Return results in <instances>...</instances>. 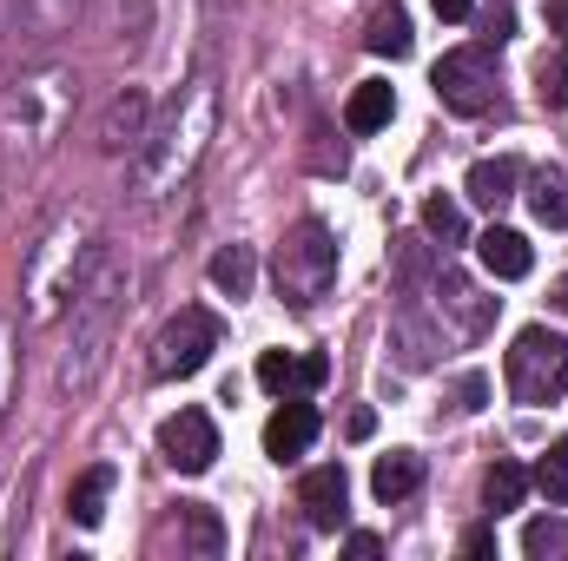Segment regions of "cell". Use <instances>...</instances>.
<instances>
[{
	"label": "cell",
	"instance_id": "cell-1",
	"mask_svg": "<svg viewBox=\"0 0 568 561\" xmlns=\"http://www.w3.org/2000/svg\"><path fill=\"white\" fill-rule=\"evenodd\" d=\"M219 133V80L192 73L159 120H145L140 145H133V198L140 205H165L172 192H185V178L199 172L205 145Z\"/></svg>",
	"mask_w": 568,
	"mask_h": 561
},
{
	"label": "cell",
	"instance_id": "cell-2",
	"mask_svg": "<svg viewBox=\"0 0 568 561\" xmlns=\"http://www.w3.org/2000/svg\"><path fill=\"white\" fill-rule=\"evenodd\" d=\"M120 317H126V258H120V245H106L67 304V350H60V390L67 397L100 384L113 337H120Z\"/></svg>",
	"mask_w": 568,
	"mask_h": 561
},
{
	"label": "cell",
	"instance_id": "cell-3",
	"mask_svg": "<svg viewBox=\"0 0 568 561\" xmlns=\"http://www.w3.org/2000/svg\"><path fill=\"white\" fill-rule=\"evenodd\" d=\"M106 252V238H100V225H93V212H60L40 238H33V252H27V272H20V310H27V324L33 330H47L53 317H67V304H73V290L80 278L93 272V258Z\"/></svg>",
	"mask_w": 568,
	"mask_h": 561
},
{
	"label": "cell",
	"instance_id": "cell-4",
	"mask_svg": "<svg viewBox=\"0 0 568 561\" xmlns=\"http://www.w3.org/2000/svg\"><path fill=\"white\" fill-rule=\"evenodd\" d=\"M73 100H80V80H73L67 67H33V73H20V80L0 93V145L20 152V159H40L47 145L67 133Z\"/></svg>",
	"mask_w": 568,
	"mask_h": 561
},
{
	"label": "cell",
	"instance_id": "cell-5",
	"mask_svg": "<svg viewBox=\"0 0 568 561\" xmlns=\"http://www.w3.org/2000/svg\"><path fill=\"white\" fill-rule=\"evenodd\" d=\"M272 278H278V297L291 310H317L331 297V284H337V238H331V225H317V218L291 225L278 238Z\"/></svg>",
	"mask_w": 568,
	"mask_h": 561
},
{
	"label": "cell",
	"instance_id": "cell-6",
	"mask_svg": "<svg viewBox=\"0 0 568 561\" xmlns=\"http://www.w3.org/2000/svg\"><path fill=\"white\" fill-rule=\"evenodd\" d=\"M503 377H509V397L516 404H529V410H542V404H556L568 390V337L556 330H523L516 344H509V364H503Z\"/></svg>",
	"mask_w": 568,
	"mask_h": 561
},
{
	"label": "cell",
	"instance_id": "cell-7",
	"mask_svg": "<svg viewBox=\"0 0 568 561\" xmlns=\"http://www.w3.org/2000/svg\"><path fill=\"white\" fill-rule=\"evenodd\" d=\"M424 304H429V317L443 324V344H476L496 324V297L469 272H456V265H436V278L424 284Z\"/></svg>",
	"mask_w": 568,
	"mask_h": 561
},
{
	"label": "cell",
	"instance_id": "cell-8",
	"mask_svg": "<svg viewBox=\"0 0 568 561\" xmlns=\"http://www.w3.org/2000/svg\"><path fill=\"white\" fill-rule=\"evenodd\" d=\"M429 86H436V100H443L449 113H463V120L489 113V106H496V47L483 40V47H456V53H443L436 73H429Z\"/></svg>",
	"mask_w": 568,
	"mask_h": 561
},
{
	"label": "cell",
	"instance_id": "cell-9",
	"mask_svg": "<svg viewBox=\"0 0 568 561\" xmlns=\"http://www.w3.org/2000/svg\"><path fill=\"white\" fill-rule=\"evenodd\" d=\"M212 350H219V317L192 304V310H179V317L152 337V377H159V384L199 377V370L212 364Z\"/></svg>",
	"mask_w": 568,
	"mask_h": 561
},
{
	"label": "cell",
	"instance_id": "cell-10",
	"mask_svg": "<svg viewBox=\"0 0 568 561\" xmlns=\"http://www.w3.org/2000/svg\"><path fill=\"white\" fill-rule=\"evenodd\" d=\"M159 456L179 469V476H205L212 456H219V429L205 410H179V417L159 422Z\"/></svg>",
	"mask_w": 568,
	"mask_h": 561
},
{
	"label": "cell",
	"instance_id": "cell-11",
	"mask_svg": "<svg viewBox=\"0 0 568 561\" xmlns=\"http://www.w3.org/2000/svg\"><path fill=\"white\" fill-rule=\"evenodd\" d=\"M390 350H397V364H404V370H429V364L443 357V324L429 317L424 290L397 304V317H390Z\"/></svg>",
	"mask_w": 568,
	"mask_h": 561
},
{
	"label": "cell",
	"instance_id": "cell-12",
	"mask_svg": "<svg viewBox=\"0 0 568 561\" xmlns=\"http://www.w3.org/2000/svg\"><path fill=\"white\" fill-rule=\"evenodd\" d=\"M344 502H351V476H344V462H324V469H311L304 482H297V509H304V522L311 529H344Z\"/></svg>",
	"mask_w": 568,
	"mask_h": 561
},
{
	"label": "cell",
	"instance_id": "cell-13",
	"mask_svg": "<svg viewBox=\"0 0 568 561\" xmlns=\"http://www.w3.org/2000/svg\"><path fill=\"white\" fill-rule=\"evenodd\" d=\"M311 442H317V410L304 397H284L278 410H272V422H265V456L272 462H297Z\"/></svg>",
	"mask_w": 568,
	"mask_h": 561
},
{
	"label": "cell",
	"instance_id": "cell-14",
	"mask_svg": "<svg viewBox=\"0 0 568 561\" xmlns=\"http://www.w3.org/2000/svg\"><path fill=\"white\" fill-rule=\"evenodd\" d=\"M331 377V364L317 357V350H304V357H291V350H265L258 357V384L272 390V397H304V390H317Z\"/></svg>",
	"mask_w": 568,
	"mask_h": 561
},
{
	"label": "cell",
	"instance_id": "cell-15",
	"mask_svg": "<svg viewBox=\"0 0 568 561\" xmlns=\"http://www.w3.org/2000/svg\"><path fill=\"white\" fill-rule=\"evenodd\" d=\"M476 258H483V272L489 278H529V265H536V252H529V238L523 232H509V225H489L483 238H476Z\"/></svg>",
	"mask_w": 568,
	"mask_h": 561
},
{
	"label": "cell",
	"instance_id": "cell-16",
	"mask_svg": "<svg viewBox=\"0 0 568 561\" xmlns=\"http://www.w3.org/2000/svg\"><path fill=\"white\" fill-rule=\"evenodd\" d=\"M145 120H152L145 93H140V86H120V93H113V106H106V120H100V152H126V145H140Z\"/></svg>",
	"mask_w": 568,
	"mask_h": 561
},
{
	"label": "cell",
	"instance_id": "cell-17",
	"mask_svg": "<svg viewBox=\"0 0 568 561\" xmlns=\"http://www.w3.org/2000/svg\"><path fill=\"white\" fill-rule=\"evenodd\" d=\"M516 185H523V159L496 152V159H476V165H469V185H463V192H469L476 205H489V212H496V205H509V198H516Z\"/></svg>",
	"mask_w": 568,
	"mask_h": 561
},
{
	"label": "cell",
	"instance_id": "cell-18",
	"mask_svg": "<svg viewBox=\"0 0 568 561\" xmlns=\"http://www.w3.org/2000/svg\"><path fill=\"white\" fill-rule=\"evenodd\" d=\"M417 489H424V456H417V449L377 456V469H371V496H377V502H404V496H417Z\"/></svg>",
	"mask_w": 568,
	"mask_h": 561
},
{
	"label": "cell",
	"instance_id": "cell-19",
	"mask_svg": "<svg viewBox=\"0 0 568 561\" xmlns=\"http://www.w3.org/2000/svg\"><path fill=\"white\" fill-rule=\"evenodd\" d=\"M436 265H443V258H436V245H429V238H410V232H404V238H390V272H397V297H417V290H424V284L436 278Z\"/></svg>",
	"mask_w": 568,
	"mask_h": 561
},
{
	"label": "cell",
	"instance_id": "cell-20",
	"mask_svg": "<svg viewBox=\"0 0 568 561\" xmlns=\"http://www.w3.org/2000/svg\"><path fill=\"white\" fill-rule=\"evenodd\" d=\"M106 496H113V462H93V469L73 482V496H67V516H73L80 529H100V522H106Z\"/></svg>",
	"mask_w": 568,
	"mask_h": 561
},
{
	"label": "cell",
	"instance_id": "cell-21",
	"mask_svg": "<svg viewBox=\"0 0 568 561\" xmlns=\"http://www.w3.org/2000/svg\"><path fill=\"white\" fill-rule=\"evenodd\" d=\"M390 113H397V93H390L384 80H364V86L344 100V126H351V133H377V126H390Z\"/></svg>",
	"mask_w": 568,
	"mask_h": 561
},
{
	"label": "cell",
	"instance_id": "cell-22",
	"mask_svg": "<svg viewBox=\"0 0 568 561\" xmlns=\"http://www.w3.org/2000/svg\"><path fill=\"white\" fill-rule=\"evenodd\" d=\"M80 7L87 0H20V27H27V40H60L73 20H80Z\"/></svg>",
	"mask_w": 568,
	"mask_h": 561
},
{
	"label": "cell",
	"instance_id": "cell-23",
	"mask_svg": "<svg viewBox=\"0 0 568 561\" xmlns=\"http://www.w3.org/2000/svg\"><path fill=\"white\" fill-rule=\"evenodd\" d=\"M424 238L436 252H456V245H469V218H463V205L456 198H424Z\"/></svg>",
	"mask_w": 568,
	"mask_h": 561
},
{
	"label": "cell",
	"instance_id": "cell-24",
	"mask_svg": "<svg viewBox=\"0 0 568 561\" xmlns=\"http://www.w3.org/2000/svg\"><path fill=\"white\" fill-rule=\"evenodd\" d=\"M212 284L239 304V297H252V284H258V258H252V245H219V258H212Z\"/></svg>",
	"mask_w": 568,
	"mask_h": 561
},
{
	"label": "cell",
	"instance_id": "cell-25",
	"mask_svg": "<svg viewBox=\"0 0 568 561\" xmlns=\"http://www.w3.org/2000/svg\"><path fill=\"white\" fill-rule=\"evenodd\" d=\"M529 212H536V225H549V232L568 225V178L556 165H542V172L529 178Z\"/></svg>",
	"mask_w": 568,
	"mask_h": 561
},
{
	"label": "cell",
	"instance_id": "cell-26",
	"mask_svg": "<svg viewBox=\"0 0 568 561\" xmlns=\"http://www.w3.org/2000/svg\"><path fill=\"white\" fill-rule=\"evenodd\" d=\"M364 47H371V53H384V60H404V53H410V13H404L397 0H390V7H377V13H371Z\"/></svg>",
	"mask_w": 568,
	"mask_h": 561
},
{
	"label": "cell",
	"instance_id": "cell-27",
	"mask_svg": "<svg viewBox=\"0 0 568 561\" xmlns=\"http://www.w3.org/2000/svg\"><path fill=\"white\" fill-rule=\"evenodd\" d=\"M536 100H542L549 113H568V40L536 60Z\"/></svg>",
	"mask_w": 568,
	"mask_h": 561
},
{
	"label": "cell",
	"instance_id": "cell-28",
	"mask_svg": "<svg viewBox=\"0 0 568 561\" xmlns=\"http://www.w3.org/2000/svg\"><path fill=\"white\" fill-rule=\"evenodd\" d=\"M523 496H529V469L523 462H496L489 476H483V502L503 516V509H523Z\"/></svg>",
	"mask_w": 568,
	"mask_h": 561
},
{
	"label": "cell",
	"instance_id": "cell-29",
	"mask_svg": "<svg viewBox=\"0 0 568 561\" xmlns=\"http://www.w3.org/2000/svg\"><path fill=\"white\" fill-rule=\"evenodd\" d=\"M13 397H20V330L13 317H0V429L13 417Z\"/></svg>",
	"mask_w": 568,
	"mask_h": 561
},
{
	"label": "cell",
	"instance_id": "cell-30",
	"mask_svg": "<svg viewBox=\"0 0 568 561\" xmlns=\"http://www.w3.org/2000/svg\"><path fill=\"white\" fill-rule=\"evenodd\" d=\"M523 555H536V561H568V522H562V516H536V522L523 529Z\"/></svg>",
	"mask_w": 568,
	"mask_h": 561
},
{
	"label": "cell",
	"instance_id": "cell-31",
	"mask_svg": "<svg viewBox=\"0 0 568 561\" xmlns=\"http://www.w3.org/2000/svg\"><path fill=\"white\" fill-rule=\"evenodd\" d=\"M529 489H542V496H549V509H568V442H556V449L536 462Z\"/></svg>",
	"mask_w": 568,
	"mask_h": 561
},
{
	"label": "cell",
	"instance_id": "cell-32",
	"mask_svg": "<svg viewBox=\"0 0 568 561\" xmlns=\"http://www.w3.org/2000/svg\"><path fill=\"white\" fill-rule=\"evenodd\" d=\"M185 542H192L199 555H219V549H225V529H219V516H212L205 502H185Z\"/></svg>",
	"mask_w": 568,
	"mask_h": 561
},
{
	"label": "cell",
	"instance_id": "cell-33",
	"mask_svg": "<svg viewBox=\"0 0 568 561\" xmlns=\"http://www.w3.org/2000/svg\"><path fill=\"white\" fill-rule=\"evenodd\" d=\"M509 33H516V13H509V0H503V7H489V20H483V40H489V47H503Z\"/></svg>",
	"mask_w": 568,
	"mask_h": 561
},
{
	"label": "cell",
	"instance_id": "cell-34",
	"mask_svg": "<svg viewBox=\"0 0 568 561\" xmlns=\"http://www.w3.org/2000/svg\"><path fill=\"white\" fill-rule=\"evenodd\" d=\"M483 397H489V384H483V377L469 370V377L456 384V410H483Z\"/></svg>",
	"mask_w": 568,
	"mask_h": 561
},
{
	"label": "cell",
	"instance_id": "cell-35",
	"mask_svg": "<svg viewBox=\"0 0 568 561\" xmlns=\"http://www.w3.org/2000/svg\"><path fill=\"white\" fill-rule=\"evenodd\" d=\"M463 555H496V529H469L463 536Z\"/></svg>",
	"mask_w": 568,
	"mask_h": 561
},
{
	"label": "cell",
	"instance_id": "cell-36",
	"mask_svg": "<svg viewBox=\"0 0 568 561\" xmlns=\"http://www.w3.org/2000/svg\"><path fill=\"white\" fill-rule=\"evenodd\" d=\"M351 555L371 561V555H384V542H377V536H351Z\"/></svg>",
	"mask_w": 568,
	"mask_h": 561
},
{
	"label": "cell",
	"instance_id": "cell-37",
	"mask_svg": "<svg viewBox=\"0 0 568 561\" xmlns=\"http://www.w3.org/2000/svg\"><path fill=\"white\" fill-rule=\"evenodd\" d=\"M371 429H377V417H371V410H351V436H357V442H364Z\"/></svg>",
	"mask_w": 568,
	"mask_h": 561
},
{
	"label": "cell",
	"instance_id": "cell-38",
	"mask_svg": "<svg viewBox=\"0 0 568 561\" xmlns=\"http://www.w3.org/2000/svg\"><path fill=\"white\" fill-rule=\"evenodd\" d=\"M549 27L568 40V0H549Z\"/></svg>",
	"mask_w": 568,
	"mask_h": 561
},
{
	"label": "cell",
	"instance_id": "cell-39",
	"mask_svg": "<svg viewBox=\"0 0 568 561\" xmlns=\"http://www.w3.org/2000/svg\"><path fill=\"white\" fill-rule=\"evenodd\" d=\"M436 13L443 20H469V0H436Z\"/></svg>",
	"mask_w": 568,
	"mask_h": 561
},
{
	"label": "cell",
	"instance_id": "cell-40",
	"mask_svg": "<svg viewBox=\"0 0 568 561\" xmlns=\"http://www.w3.org/2000/svg\"><path fill=\"white\" fill-rule=\"evenodd\" d=\"M549 304H556V310L568 317V278H556V290H549Z\"/></svg>",
	"mask_w": 568,
	"mask_h": 561
}]
</instances>
